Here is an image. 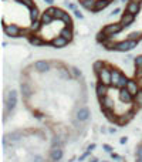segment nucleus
<instances>
[{
    "label": "nucleus",
    "mask_w": 142,
    "mask_h": 162,
    "mask_svg": "<svg viewBox=\"0 0 142 162\" xmlns=\"http://www.w3.org/2000/svg\"><path fill=\"white\" fill-rule=\"evenodd\" d=\"M111 80H112V87L118 88V90H122V88H127L128 85V81L127 77L117 68H112L111 70Z\"/></svg>",
    "instance_id": "f257e3e1"
},
{
    "label": "nucleus",
    "mask_w": 142,
    "mask_h": 162,
    "mask_svg": "<svg viewBox=\"0 0 142 162\" xmlns=\"http://www.w3.org/2000/svg\"><path fill=\"white\" fill-rule=\"evenodd\" d=\"M122 28L124 27L121 23H111V24H107V26L101 30V33H102L104 36H107V37H114V36L118 34Z\"/></svg>",
    "instance_id": "f03ea898"
},
{
    "label": "nucleus",
    "mask_w": 142,
    "mask_h": 162,
    "mask_svg": "<svg viewBox=\"0 0 142 162\" xmlns=\"http://www.w3.org/2000/svg\"><path fill=\"white\" fill-rule=\"evenodd\" d=\"M138 44L137 40H125V41H118L117 43V47H115V51H119V53H125V51H131L132 48H135Z\"/></svg>",
    "instance_id": "7ed1b4c3"
},
{
    "label": "nucleus",
    "mask_w": 142,
    "mask_h": 162,
    "mask_svg": "<svg viewBox=\"0 0 142 162\" xmlns=\"http://www.w3.org/2000/svg\"><path fill=\"white\" fill-rule=\"evenodd\" d=\"M5 33L9 37H21L26 34V30L17 27L14 24H5Z\"/></svg>",
    "instance_id": "20e7f679"
},
{
    "label": "nucleus",
    "mask_w": 142,
    "mask_h": 162,
    "mask_svg": "<svg viewBox=\"0 0 142 162\" xmlns=\"http://www.w3.org/2000/svg\"><path fill=\"white\" fill-rule=\"evenodd\" d=\"M97 75H98L99 83H102L104 85H107V87L112 85V80H111V70L109 68H105L104 67V68L101 70Z\"/></svg>",
    "instance_id": "39448f33"
},
{
    "label": "nucleus",
    "mask_w": 142,
    "mask_h": 162,
    "mask_svg": "<svg viewBox=\"0 0 142 162\" xmlns=\"http://www.w3.org/2000/svg\"><path fill=\"white\" fill-rule=\"evenodd\" d=\"M50 65H51V63L47 60H38L34 63V70L37 71V73H40V74H47L48 71H50Z\"/></svg>",
    "instance_id": "423d86ee"
},
{
    "label": "nucleus",
    "mask_w": 142,
    "mask_h": 162,
    "mask_svg": "<svg viewBox=\"0 0 142 162\" xmlns=\"http://www.w3.org/2000/svg\"><path fill=\"white\" fill-rule=\"evenodd\" d=\"M68 43H70V40L60 34V36H57L56 38H53L51 41H50V44H51L54 48H64V47H66Z\"/></svg>",
    "instance_id": "0eeeda50"
},
{
    "label": "nucleus",
    "mask_w": 142,
    "mask_h": 162,
    "mask_svg": "<svg viewBox=\"0 0 142 162\" xmlns=\"http://www.w3.org/2000/svg\"><path fill=\"white\" fill-rule=\"evenodd\" d=\"M76 118H77V121H80V122L87 121L90 118V110H88L87 107H80L76 112Z\"/></svg>",
    "instance_id": "6e6552de"
},
{
    "label": "nucleus",
    "mask_w": 142,
    "mask_h": 162,
    "mask_svg": "<svg viewBox=\"0 0 142 162\" xmlns=\"http://www.w3.org/2000/svg\"><path fill=\"white\" fill-rule=\"evenodd\" d=\"M119 100L124 102H127V104H131V102L135 100V97L128 91L127 88H122V90H119Z\"/></svg>",
    "instance_id": "1a4fd4ad"
},
{
    "label": "nucleus",
    "mask_w": 142,
    "mask_h": 162,
    "mask_svg": "<svg viewBox=\"0 0 142 162\" xmlns=\"http://www.w3.org/2000/svg\"><path fill=\"white\" fill-rule=\"evenodd\" d=\"M134 20H135V14H131V13H124L121 16V24H122V27H128V26H131L134 23Z\"/></svg>",
    "instance_id": "9d476101"
},
{
    "label": "nucleus",
    "mask_w": 142,
    "mask_h": 162,
    "mask_svg": "<svg viewBox=\"0 0 142 162\" xmlns=\"http://www.w3.org/2000/svg\"><path fill=\"white\" fill-rule=\"evenodd\" d=\"M141 10V3H138V2H128L127 3V12L131 14H137L138 12Z\"/></svg>",
    "instance_id": "9b49d317"
},
{
    "label": "nucleus",
    "mask_w": 142,
    "mask_h": 162,
    "mask_svg": "<svg viewBox=\"0 0 142 162\" xmlns=\"http://www.w3.org/2000/svg\"><path fill=\"white\" fill-rule=\"evenodd\" d=\"M27 38H28V41L31 43L33 46H36V47H41V46H44V44H47V41H44L43 38H40V36H34V34H28V36H27Z\"/></svg>",
    "instance_id": "f8f14e48"
},
{
    "label": "nucleus",
    "mask_w": 142,
    "mask_h": 162,
    "mask_svg": "<svg viewBox=\"0 0 142 162\" xmlns=\"http://www.w3.org/2000/svg\"><path fill=\"white\" fill-rule=\"evenodd\" d=\"M21 94H23L24 100H28V98L33 95V90H31V85L27 83H21Z\"/></svg>",
    "instance_id": "ddd939ff"
},
{
    "label": "nucleus",
    "mask_w": 142,
    "mask_h": 162,
    "mask_svg": "<svg viewBox=\"0 0 142 162\" xmlns=\"http://www.w3.org/2000/svg\"><path fill=\"white\" fill-rule=\"evenodd\" d=\"M95 90H97V95H98L99 100H101V98H104L105 95H107V93H108V87H107V85H104L102 83L97 84Z\"/></svg>",
    "instance_id": "4468645a"
},
{
    "label": "nucleus",
    "mask_w": 142,
    "mask_h": 162,
    "mask_svg": "<svg viewBox=\"0 0 142 162\" xmlns=\"http://www.w3.org/2000/svg\"><path fill=\"white\" fill-rule=\"evenodd\" d=\"M53 21H54V17H53L51 14H48L47 12H44V13L41 14V17H40V23H41V26H47V24H51Z\"/></svg>",
    "instance_id": "2eb2a0df"
},
{
    "label": "nucleus",
    "mask_w": 142,
    "mask_h": 162,
    "mask_svg": "<svg viewBox=\"0 0 142 162\" xmlns=\"http://www.w3.org/2000/svg\"><path fill=\"white\" fill-rule=\"evenodd\" d=\"M61 36H64V37L68 38L71 41V38H73V26L64 24V27H63V30H61Z\"/></svg>",
    "instance_id": "dca6fc26"
},
{
    "label": "nucleus",
    "mask_w": 142,
    "mask_h": 162,
    "mask_svg": "<svg viewBox=\"0 0 142 162\" xmlns=\"http://www.w3.org/2000/svg\"><path fill=\"white\" fill-rule=\"evenodd\" d=\"M127 90H128V91H129L131 94H132L134 97H135V95L138 94V91H139V90H138V83H137V81H128Z\"/></svg>",
    "instance_id": "f3484780"
},
{
    "label": "nucleus",
    "mask_w": 142,
    "mask_h": 162,
    "mask_svg": "<svg viewBox=\"0 0 142 162\" xmlns=\"http://www.w3.org/2000/svg\"><path fill=\"white\" fill-rule=\"evenodd\" d=\"M108 5H109L108 0H97V3H95V9H94V13H97V12H101V10H104Z\"/></svg>",
    "instance_id": "a211bd4d"
},
{
    "label": "nucleus",
    "mask_w": 142,
    "mask_h": 162,
    "mask_svg": "<svg viewBox=\"0 0 142 162\" xmlns=\"http://www.w3.org/2000/svg\"><path fill=\"white\" fill-rule=\"evenodd\" d=\"M95 3H97V0H84V2H81V6L87 10H91V12H94L95 9Z\"/></svg>",
    "instance_id": "6ab92c4d"
},
{
    "label": "nucleus",
    "mask_w": 142,
    "mask_h": 162,
    "mask_svg": "<svg viewBox=\"0 0 142 162\" xmlns=\"http://www.w3.org/2000/svg\"><path fill=\"white\" fill-rule=\"evenodd\" d=\"M92 67H94L95 74H98L99 71H101V70L104 68V63H102V61H101V60H99V61H95V63H94V65H92Z\"/></svg>",
    "instance_id": "aec40b11"
},
{
    "label": "nucleus",
    "mask_w": 142,
    "mask_h": 162,
    "mask_svg": "<svg viewBox=\"0 0 142 162\" xmlns=\"http://www.w3.org/2000/svg\"><path fill=\"white\" fill-rule=\"evenodd\" d=\"M28 10H30V20H31V21H36L38 17L37 7H33V9H28Z\"/></svg>",
    "instance_id": "412c9836"
},
{
    "label": "nucleus",
    "mask_w": 142,
    "mask_h": 162,
    "mask_svg": "<svg viewBox=\"0 0 142 162\" xmlns=\"http://www.w3.org/2000/svg\"><path fill=\"white\" fill-rule=\"evenodd\" d=\"M134 64L137 68H142V56H138L135 57V60H134Z\"/></svg>",
    "instance_id": "4be33fe9"
},
{
    "label": "nucleus",
    "mask_w": 142,
    "mask_h": 162,
    "mask_svg": "<svg viewBox=\"0 0 142 162\" xmlns=\"http://www.w3.org/2000/svg\"><path fill=\"white\" fill-rule=\"evenodd\" d=\"M135 102H137L138 105L142 107V90L141 91H138V94L135 95Z\"/></svg>",
    "instance_id": "5701e85b"
},
{
    "label": "nucleus",
    "mask_w": 142,
    "mask_h": 162,
    "mask_svg": "<svg viewBox=\"0 0 142 162\" xmlns=\"http://www.w3.org/2000/svg\"><path fill=\"white\" fill-rule=\"evenodd\" d=\"M20 3H24V5L27 6L28 9H33V7H36V5H34V2H33V0H21Z\"/></svg>",
    "instance_id": "b1692460"
},
{
    "label": "nucleus",
    "mask_w": 142,
    "mask_h": 162,
    "mask_svg": "<svg viewBox=\"0 0 142 162\" xmlns=\"http://www.w3.org/2000/svg\"><path fill=\"white\" fill-rule=\"evenodd\" d=\"M138 38H139V31H134L128 36V40H137L138 41Z\"/></svg>",
    "instance_id": "393cba45"
},
{
    "label": "nucleus",
    "mask_w": 142,
    "mask_h": 162,
    "mask_svg": "<svg viewBox=\"0 0 142 162\" xmlns=\"http://www.w3.org/2000/svg\"><path fill=\"white\" fill-rule=\"evenodd\" d=\"M40 24H41V23H38L37 20H36V21H33V26L30 27V30H31V31H38V28H40Z\"/></svg>",
    "instance_id": "a878e982"
},
{
    "label": "nucleus",
    "mask_w": 142,
    "mask_h": 162,
    "mask_svg": "<svg viewBox=\"0 0 142 162\" xmlns=\"http://www.w3.org/2000/svg\"><path fill=\"white\" fill-rule=\"evenodd\" d=\"M71 74L74 77H81V71L78 68H71Z\"/></svg>",
    "instance_id": "bb28decb"
},
{
    "label": "nucleus",
    "mask_w": 142,
    "mask_h": 162,
    "mask_svg": "<svg viewBox=\"0 0 142 162\" xmlns=\"http://www.w3.org/2000/svg\"><path fill=\"white\" fill-rule=\"evenodd\" d=\"M74 13H76V16H77V17H80V19H82V17H84V16H82V13H81V12H78V10H76Z\"/></svg>",
    "instance_id": "cd10ccee"
},
{
    "label": "nucleus",
    "mask_w": 142,
    "mask_h": 162,
    "mask_svg": "<svg viewBox=\"0 0 142 162\" xmlns=\"http://www.w3.org/2000/svg\"><path fill=\"white\" fill-rule=\"evenodd\" d=\"M44 2H46V3H48V5H53V3H54V0H44Z\"/></svg>",
    "instance_id": "c85d7f7f"
},
{
    "label": "nucleus",
    "mask_w": 142,
    "mask_h": 162,
    "mask_svg": "<svg viewBox=\"0 0 142 162\" xmlns=\"http://www.w3.org/2000/svg\"><path fill=\"white\" fill-rule=\"evenodd\" d=\"M104 148L107 149V151H111V147H109V145H104Z\"/></svg>",
    "instance_id": "c756f323"
},
{
    "label": "nucleus",
    "mask_w": 142,
    "mask_h": 162,
    "mask_svg": "<svg viewBox=\"0 0 142 162\" xmlns=\"http://www.w3.org/2000/svg\"><path fill=\"white\" fill-rule=\"evenodd\" d=\"M131 2H138V3H142V0H131Z\"/></svg>",
    "instance_id": "7c9ffc66"
},
{
    "label": "nucleus",
    "mask_w": 142,
    "mask_h": 162,
    "mask_svg": "<svg viewBox=\"0 0 142 162\" xmlns=\"http://www.w3.org/2000/svg\"><path fill=\"white\" fill-rule=\"evenodd\" d=\"M80 2H84V0H80Z\"/></svg>",
    "instance_id": "2f4dec72"
}]
</instances>
